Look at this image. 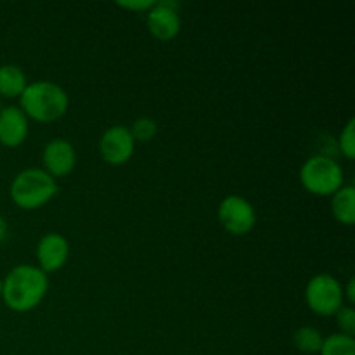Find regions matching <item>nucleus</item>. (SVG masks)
<instances>
[{
	"mask_svg": "<svg viewBox=\"0 0 355 355\" xmlns=\"http://www.w3.org/2000/svg\"><path fill=\"white\" fill-rule=\"evenodd\" d=\"M336 324H338L342 335H355V311L352 307H342L336 312Z\"/></svg>",
	"mask_w": 355,
	"mask_h": 355,
	"instance_id": "a211bd4d",
	"label": "nucleus"
},
{
	"mask_svg": "<svg viewBox=\"0 0 355 355\" xmlns=\"http://www.w3.org/2000/svg\"><path fill=\"white\" fill-rule=\"evenodd\" d=\"M342 284L329 274L314 276L305 290L309 309L319 315H335L343 307Z\"/></svg>",
	"mask_w": 355,
	"mask_h": 355,
	"instance_id": "39448f33",
	"label": "nucleus"
},
{
	"mask_svg": "<svg viewBox=\"0 0 355 355\" xmlns=\"http://www.w3.org/2000/svg\"><path fill=\"white\" fill-rule=\"evenodd\" d=\"M55 193H58V184L54 177L40 168L23 170L10 184V198L23 210L44 207L55 196Z\"/></svg>",
	"mask_w": 355,
	"mask_h": 355,
	"instance_id": "7ed1b4c3",
	"label": "nucleus"
},
{
	"mask_svg": "<svg viewBox=\"0 0 355 355\" xmlns=\"http://www.w3.org/2000/svg\"><path fill=\"white\" fill-rule=\"evenodd\" d=\"M302 186L315 196H331L343 187V170L333 158L318 155L309 158L300 168Z\"/></svg>",
	"mask_w": 355,
	"mask_h": 355,
	"instance_id": "20e7f679",
	"label": "nucleus"
},
{
	"mask_svg": "<svg viewBox=\"0 0 355 355\" xmlns=\"http://www.w3.org/2000/svg\"><path fill=\"white\" fill-rule=\"evenodd\" d=\"M26 76L19 66L3 64L0 66V96L19 97L26 89Z\"/></svg>",
	"mask_w": 355,
	"mask_h": 355,
	"instance_id": "ddd939ff",
	"label": "nucleus"
},
{
	"mask_svg": "<svg viewBox=\"0 0 355 355\" xmlns=\"http://www.w3.org/2000/svg\"><path fill=\"white\" fill-rule=\"evenodd\" d=\"M49 279L33 266H17L2 281V298L10 311L28 312L37 307L47 293Z\"/></svg>",
	"mask_w": 355,
	"mask_h": 355,
	"instance_id": "f257e3e1",
	"label": "nucleus"
},
{
	"mask_svg": "<svg viewBox=\"0 0 355 355\" xmlns=\"http://www.w3.org/2000/svg\"><path fill=\"white\" fill-rule=\"evenodd\" d=\"M156 132H158V125H156V121L153 120V118H148V116L135 120L130 128L132 137H134V141H139V142H149L153 137H155Z\"/></svg>",
	"mask_w": 355,
	"mask_h": 355,
	"instance_id": "dca6fc26",
	"label": "nucleus"
},
{
	"mask_svg": "<svg viewBox=\"0 0 355 355\" xmlns=\"http://www.w3.org/2000/svg\"><path fill=\"white\" fill-rule=\"evenodd\" d=\"M218 220L222 227L234 236L248 234L255 227L257 215L252 205L241 196H227L218 207Z\"/></svg>",
	"mask_w": 355,
	"mask_h": 355,
	"instance_id": "423d86ee",
	"label": "nucleus"
},
{
	"mask_svg": "<svg viewBox=\"0 0 355 355\" xmlns=\"http://www.w3.org/2000/svg\"><path fill=\"white\" fill-rule=\"evenodd\" d=\"M28 118L21 107L7 106L0 110V142L7 148H17L26 141Z\"/></svg>",
	"mask_w": 355,
	"mask_h": 355,
	"instance_id": "9b49d317",
	"label": "nucleus"
},
{
	"mask_svg": "<svg viewBox=\"0 0 355 355\" xmlns=\"http://www.w3.org/2000/svg\"><path fill=\"white\" fill-rule=\"evenodd\" d=\"M134 148L135 141L130 134V128L121 127V125L107 128L99 142L101 156L110 165H123V163H127L134 155Z\"/></svg>",
	"mask_w": 355,
	"mask_h": 355,
	"instance_id": "0eeeda50",
	"label": "nucleus"
},
{
	"mask_svg": "<svg viewBox=\"0 0 355 355\" xmlns=\"http://www.w3.org/2000/svg\"><path fill=\"white\" fill-rule=\"evenodd\" d=\"M333 215L336 220L343 225H354L355 224V189L352 186L340 187L335 194H333L331 201Z\"/></svg>",
	"mask_w": 355,
	"mask_h": 355,
	"instance_id": "f8f14e48",
	"label": "nucleus"
},
{
	"mask_svg": "<svg viewBox=\"0 0 355 355\" xmlns=\"http://www.w3.org/2000/svg\"><path fill=\"white\" fill-rule=\"evenodd\" d=\"M7 236V222L3 220V217H0V243L6 239Z\"/></svg>",
	"mask_w": 355,
	"mask_h": 355,
	"instance_id": "412c9836",
	"label": "nucleus"
},
{
	"mask_svg": "<svg viewBox=\"0 0 355 355\" xmlns=\"http://www.w3.org/2000/svg\"><path fill=\"white\" fill-rule=\"evenodd\" d=\"M21 111L26 116L42 123H51L59 120L68 111V94L64 89L52 82H35L26 85L19 96Z\"/></svg>",
	"mask_w": 355,
	"mask_h": 355,
	"instance_id": "f03ea898",
	"label": "nucleus"
},
{
	"mask_svg": "<svg viewBox=\"0 0 355 355\" xmlns=\"http://www.w3.org/2000/svg\"><path fill=\"white\" fill-rule=\"evenodd\" d=\"M340 149H342V155L347 159L355 158V120L350 118L349 123L345 125V128L340 134Z\"/></svg>",
	"mask_w": 355,
	"mask_h": 355,
	"instance_id": "f3484780",
	"label": "nucleus"
},
{
	"mask_svg": "<svg viewBox=\"0 0 355 355\" xmlns=\"http://www.w3.org/2000/svg\"><path fill=\"white\" fill-rule=\"evenodd\" d=\"M69 255V245L64 239V236L58 232L45 234L38 241L37 246V259L40 263V270L44 272H55L61 267H64L66 260Z\"/></svg>",
	"mask_w": 355,
	"mask_h": 355,
	"instance_id": "1a4fd4ad",
	"label": "nucleus"
},
{
	"mask_svg": "<svg viewBox=\"0 0 355 355\" xmlns=\"http://www.w3.org/2000/svg\"><path fill=\"white\" fill-rule=\"evenodd\" d=\"M75 148L64 139H54L44 149L45 172L51 177H64L75 168Z\"/></svg>",
	"mask_w": 355,
	"mask_h": 355,
	"instance_id": "9d476101",
	"label": "nucleus"
},
{
	"mask_svg": "<svg viewBox=\"0 0 355 355\" xmlns=\"http://www.w3.org/2000/svg\"><path fill=\"white\" fill-rule=\"evenodd\" d=\"M347 298H349L350 304H355V279L349 281V284H347Z\"/></svg>",
	"mask_w": 355,
	"mask_h": 355,
	"instance_id": "aec40b11",
	"label": "nucleus"
},
{
	"mask_svg": "<svg viewBox=\"0 0 355 355\" xmlns=\"http://www.w3.org/2000/svg\"><path fill=\"white\" fill-rule=\"evenodd\" d=\"M0 110H2V107H0Z\"/></svg>",
	"mask_w": 355,
	"mask_h": 355,
	"instance_id": "5701e85b",
	"label": "nucleus"
},
{
	"mask_svg": "<svg viewBox=\"0 0 355 355\" xmlns=\"http://www.w3.org/2000/svg\"><path fill=\"white\" fill-rule=\"evenodd\" d=\"M155 0H127V2H116L118 7H123V9H128V10H151L153 7H155Z\"/></svg>",
	"mask_w": 355,
	"mask_h": 355,
	"instance_id": "6ab92c4d",
	"label": "nucleus"
},
{
	"mask_svg": "<svg viewBox=\"0 0 355 355\" xmlns=\"http://www.w3.org/2000/svg\"><path fill=\"white\" fill-rule=\"evenodd\" d=\"M322 342H324V338H322L321 331L312 328V326H304V328L297 329L293 335V345L304 354L321 352Z\"/></svg>",
	"mask_w": 355,
	"mask_h": 355,
	"instance_id": "4468645a",
	"label": "nucleus"
},
{
	"mask_svg": "<svg viewBox=\"0 0 355 355\" xmlns=\"http://www.w3.org/2000/svg\"><path fill=\"white\" fill-rule=\"evenodd\" d=\"M0 297H2V279H0Z\"/></svg>",
	"mask_w": 355,
	"mask_h": 355,
	"instance_id": "4be33fe9",
	"label": "nucleus"
},
{
	"mask_svg": "<svg viewBox=\"0 0 355 355\" xmlns=\"http://www.w3.org/2000/svg\"><path fill=\"white\" fill-rule=\"evenodd\" d=\"M179 2L162 0L156 2L151 10H148V28L153 37L162 42L173 40L180 31Z\"/></svg>",
	"mask_w": 355,
	"mask_h": 355,
	"instance_id": "6e6552de",
	"label": "nucleus"
},
{
	"mask_svg": "<svg viewBox=\"0 0 355 355\" xmlns=\"http://www.w3.org/2000/svg\"><path fill=\"white\" fill-rule=\"evenodd\" d=\"M321 355H355V340L354 336L342 335V333H336V335L328 336L324 338L321 347Z\"/></svg>",
	"mask_w": 355,
	"mask_h": 355,
	"instance_id": "2eb2a0df",
	"label": "nucleus"
}]
</instances>
